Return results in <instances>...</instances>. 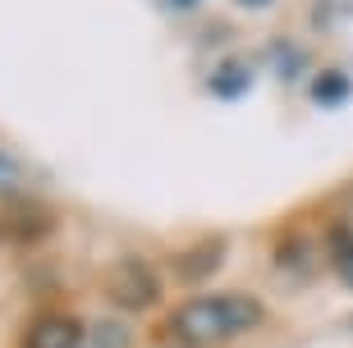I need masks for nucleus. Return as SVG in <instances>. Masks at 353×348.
I'll return each instance as SVG.
<instances>
[{
	"label": "nucleus",
	"mask_w": 353,
	"mask_h": 348,
	"mask_svg": "<svg viewBox=\"0 0 353 348\" xmlns=\"http://www.w3.org/2000/svg\"><path fill=\"white\" fill-rule=\"evenodd\" d=\"M330 261H335L340 280L353 289V229H335L330 234Z\"/></svg>",
	"instance_id": "nucleus-6"
},
{
	"label": "nucleus",
	"mask_w": 353,
	"mask_h": 348,
	"mask_svg": "<svg viewBox=\"0 0 353 348\" xmlns=\"http://www.w3.org/2000/svg\"><path fill=\"white\" fill-rule=\"evenodd\" d=\"M349 92H353V83H349V74H340V69H321V74L312 78V101L316 105H344Z\"/></svg>",
	"instance_id": "nucleus-5"
},
{
	"label": "nucleus",
	"mask_w": 353,
	"mask_h": 348,
	"mask_svg": "<svg viewBox=\"0 0 353 348\" xmlns=\"http://www.w3.org/2000/svg\"><path fill=\"white\" fill-rule=\"evenodd\" d=\"M174 348H188V344H174Z\"/></svg>",
	"instance_id": "nucleus-11"
},
{
	"label": "nucleus",
	"mask_w": 353,
	"mask_h": 348,
	"mask_svg": "<svg viewBox=\"0 0 353 348\" xmlns=\"http://www.w3.org/2000/svg\"><path fill=\"white\" fill-rule=\"evenodd\" d=\"M211 88L221 92V96H234V92L248 88V74H243V69H234V74H230V69H221V74L211 78Z\"/></svg>",
	"instance_id": "nucleus-7"
},
{
	"label": "nucleus",
	"mask_w": 353,
	"mask_h": 348,
	"mask_svg": "<svg viewBox=\"0 0 353 348\" xmlns=\"http://www.w3.org/2000/svg\"><path fill=\"white\" fill-rule=\"evenodd\" d=\"M174 5H193V0H174Z\"/></svg>",
	"instance_id": "nucleus-10"
},
{
	"label": "nucleus",
	"mask_w": 353,
	"mask_h": 348,
	"mask_svg": "<svg viewBox=\"0 0 353 348\" xmlns=\"http://www.w3.org/2000/svg\"><path fill=\"white\" fill-rule=\"evenodd\" d=\"M105 294H110V303H119L124 311H143L157 303V271L147 266V261L129 257L119 261L115 271H110V280H105Z\"/></svg>",
	"instance_id": "nucleus-2"
},
{
	"label": "nucleus",
	"mask_w": 353,
	"mask_h": 348,
	"mask_svg": "<svg viewBox=\"0 0 353 348\" xmlns=\"http://www.w3.org/2000/svg\"><path fill=\"white\" fill-rule=\"evenodd\" d=\"M14 183H19V165L10 156H0V188H14Z\"/></svg>",
	"instance_id": "nucleus-8"
},
{
	"label": "nucleus",
	"mask_w": 353,
	"mask_h": 348,
	"mask_svg": "<svg viewBox=\"0 0 353 348\" xmlns=\"http://www.w3.org/2000/svg\"><path fill=\"white\" fill-rule=\"evenodd\" d=\"M262 321H266V307L252 294H202L179 303L170 311L165 330L188 348H207V344L243 335V330H257Z\"/></svg>",
	"instance_id": "nucleus-1"
},
{
	"label": "nucleus",
	"mask_w": 353,
	"mask_h": 348,
	"mask_svg": "<svg viewBox=\"0 0 353 348\" xmlns=\"http://www.w3.org/2000/svg\"><path fill=\"white\" fill-rule=\"evenodd\" d=\"M83 325L65 311H41L23 330V348H83Z\"/></svg>",
	"instance_id": "nucleus-3"
},
{
	"label": "nucleus",
	"mask_w": 353,
	"mask_h": 348,
	"mask_svg": "<svg viewBox=\"0 0 353 348\" xmlns=\"http://www.w3.org/2000/svg\"><path fill=\"white\" fill-rule=\"evenodd\" d=\"M239 5H248V10H257V5H266V0H239Z\"/></svg>",
	"instance_id": "nucleus-9"
},
{
	"label": "nucleus",
	"mask_w": 353,
	"mask_h": 348,
	"mask_svg": "<svg viewBox=\"0 0 353 348\" xmlns=\"http://www.w3.org/2000/svg\"><path fill=\"white\" fill-rule=\"evenodd\" d=\"M221 257H225V243L221 238H207V243H197L193 252H179V257H174V271H179V280H207V275H216Z\"/></svg>",
	"instance_id": "nucleus-4"
}]
</instances>
